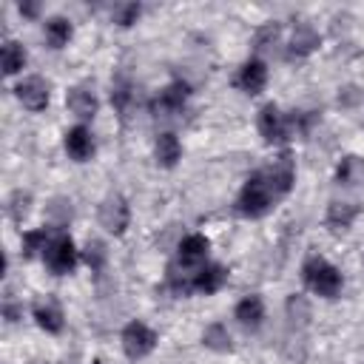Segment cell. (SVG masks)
Returning a JSON list of instances; mask_svg holds the SVG:
<instances>
[{"label":"cell","instance_id":"cell-28","mask_svg":"<svg viewBox=\"0 0 364 364\" xmlns=\"http://www.w3.org/2000/svg\"><path fill=\"white\" fill-rule=\"evenodd\" d=\"M40 11V6L37 3H20V14H26V17H34Z\"/></svg>","mask_w":364,"mask_h":364},{"label":"cell","instance_id":"cell-7","mask_svg":"<svg viewBox=\"0 0 364 364\" xmlns=\"http://www.w3.org/2000/svg\"><path fill=\"white\" fill-rule=\"evenodd\" d=\"M14 97L23 102V108L28 111H43L51 100V91H48V82L43 77H26L14 85Z\"/></svg>","mask_w":364,"mask_h":364},{"label":"cell","instance_id":"cell-11","mask_svg":"<svg viewBox=\"0 0 364 364\" xmlns=\"http://www.w3.org/2000/svg\"><path fill=\"white\" fill-rule=\"evenodd\" d=\"M264 173H267V179H270V185L276 188V193L279 196H287L290 193V188H293V179H296V165H293V156L284 151V154H279L267 168H262Z\"/></svg>","mask_w":364,"mask_h":364},{"label":"cell","instance_id":"cell-3","mask_svg":"<svg viewBox=\"0 0 364 364\" xmlns=\"http://www.w3.org/2000/svg\"><path fill=\"white\" fill-rule=\"evenodd\" d=\"M43 262L51 273L57 276H65L77 267V247H74V239L68 233H54L46 253H43Z\"/></svg>","mask_w":364,"mask_h":364},{"label":"cell","instance_id":"cell-19","mask_svg":"<svg viewBox=\"0 0 364 364\" xmlns=\"http://www.w3.org/2000/svg\"><path fill=\"white\" fill-rule=\"evenodd\" d=\"M71 23L65 17H48L46 26H43V34H46V43L51 48H63L68 40H71Z\"/></svg>","mask_w":364,"mask_h":364},{"label":"cell","instance_id":"cell-6","mask_svg":"<svg viewBox=\"0 0 364 364\" xmlns=\"http://www.w3.org/2000/svg\"><path fill=\"white\" fill-rule=\"evenodd\" d=\"M256 125H259V134H262V139H264L267 145L284 142V139H287V131H290L287 117H284V114L279 111V105H273V102H267V105L259 108Z\"/></svg>","mask_w":364,"mask_h":364},{"label":"cell","instance_id":"cell-24","mask_svg":"<svg viewBox=\"0 0 364 364\" xmlns=\"http://www.w3.org/2000/svg\"><path fill=\"white\" fill-rule=\"evenodd\" d=\"M48 242H51V233H48V228L26 230V233H23V256H26V259H31V256H37V253H46Z\"/></svg>","mask_w":364,"mask_h":364},{"label":"cell","instance_id":"cell-16","mask_svg":"<svg viewBox=\"0 0 364 364\" xmlns=\"http://www.w3.org/2000/svg\"><path fill=\"white\" fill-rule=\"evenodd\" d=\"M233 318L245 327V330H259L262 327V321H264V301L259 299V296H245V299H239L236 301V307H233Z\"/></svg>","mask_w":364,"mask_h":364},{"label":"cell","instance_id":"cell-23","mask_svg":"<svg viewBox=\"0 0 364 364\" xmlns=\"http://www.w3.org/2000/svg\"><path fill=\"white\" fill-rule=\"evenodd\" d=\"M23 65H26V48L17 40H6L3 43V71L11 77V74L23 71Z\"/></svg>","mask_w":364,"mask_h":364},{"label":"cell","instance_id":"cell-17","mask_svg":"<svg viewBox=\"0 0 364 364\" xmlns=\"http://www.w3.org/2000/svg\"><path fill=\"white\" fill-rule=\"evenodd\" d=\"M154 156H156V162H159L162 168H173V165L179 162L182 145H179V139H176L173 131H162V134L156 136V142H154Z\"/></svg>","mask_w":364,"mask_h":364},{"label":"cell","instance_id":"cell-18","mask_svg":"<svg viewBox=\"0 0 364 364\" xmlns=\"http://www.w3.org/2000/svg\"><path fill=\"white\" fill-rule=\"evenodd\" d=\"M358 213H361V208L355 202H330L327 205V225L333 230H347Z\"/></svg>","mask_w":364,"mask_h":364},{"label":"cell","instance_id":"cell-5","mask_svg":"<svg viewBox=\"0 0 364 364\" xmlns=\"http://www.w3.org/2000/svg\"><path fill=\"white\" fill-rule=\"evenodd\" d=\"M97 219H100V225H102L108 233H114V236L125 233V228H128V222H131V208H128L125 196L108 193V196L100 202Z\"/></svg>","mask_w":364,"mask_h":364},{"label":"cell","instance_id":"cell-15","mask_svg":"<svg viewBox=\"0 0 364 364\" xmlns=\"http://www.w3.org/2000/svg\"><path fill=\"white\" fill-rule=\"evenodd\" d=\"M65 105H68V111H71L77 119H94V114H97V108H100L97 94H94L91 88H85V85H74V88H68V94H65Z\"/></svg>","mask_w":364,"mask_h":364},{"label":"cell","instance_id":"cell-26","mask_svg":"<svg viewBox=\"0 0 364 364\" xmlns=\"http://www.w3.org/2000/svg\"><path fill=\"white\" fill-rule=\"evenodd\" d=\"M28 202H31V196H28V193H23V191H17V193L11 196L9 213H11V219H14V222H20V219L28 213Z\"/></svg>","mask_w":364,"mask_h":364},{"label":"cell","instance_id":"cell-29","mask_svg":"<svg viewBox=\"0 0 364 364\" xmlns=\"http://www.w3.org/2000/svg\"><path fill=\"white\" fill-rule=\"evenodd\" d=\"M94 364H100V361H94Z\"/></svg>","mask_w":364,"mask_h":364},{"label":"cell","instance_id":"cell-8","mask_svg":"<svg viewBox=\"0 0 364 364\" xmlns=\"http://www.w3.org/2000/svg\"><path fill=\"white\" fill-rule=\"evenodd\" d=\"M191 97V88L182 82V80H173L171 85H165L162 91H159V97L151 102V111L156 114V117H173V114H179L182 108H185V100Z\"/></svg>","mask_w":364,"mask_h":364},{"label":"cell","instance_id":"cell-4","mask_svg":"<svg viewBox=\"0 0 364 364\" xmlns=\"http://www.w3.org/2000/svg\"><path fill=\"white\" fill-rule=\"evenodd\" d=\"M119 341H122L125 355H128L131 361H139V358H145V355L154 353V347H156V333H154L145 321H128V324L122 327Z\"/></svg>","mask_w":364,"mask_h":364},{"label":"cell","instance_id":"cell-20","mask_svg":"<svg viewBox=\"0 0 364 364\" xmlns=\"http://www.w3.org/2000/svg\"><path fill=\"white\" fill-rule=\"evenodd\" d=\"M316 46H318V34H316L310 26H299V28L293 31V40H290V51H287V57H307Z\"/></svg>","mask_w":364,"mask_h":364},{"label":"cell","instance_id":"cell-1","mask_svg":"<svg viewBox=\"0 0 364 364\" xmlns=\"http://www.w3.org/2000/svg\"><path fill=\"white\" fill-rule=\"evenodd\" d=\"M279 199H282V196H279L276 188L270 185L267 173H264V171H256V173H250V176L245 179V185H242V191H239V196H236V210H239L242 216H247V219H259V216H264Z\"/></svg>","mask_w":364,"mask_h":364},{"label":"cell","instance_id":"cell-14","mask_svg":"<svg viewBox=\"0 0 364 364\" xmlns=\"http://www.w3.org/2000/svg\"><path fill=\"white\" fill-rule=\"evenodd\" d=\"M31 316H34L37 327H40V330H46V333H60V330H63V324H65L63 307H60V304H57V299H51V296L37 299V301H34V307H31Z\"/></svg>","mask_w":364,"mask_h":364},{"label":"cell","instance_id":"cell-27","mask_svg":"<svg viewBox=\"0 0 364 364\" xmlns=\"http://www.w3.org/2000/svg\"><path fill=\"white\" fill-rule=\"evenodd\" d=\"M85 262H88L94 270H100V267H102V262H105V250H102V245H100V242H91V245H88Z\"/></svg>","mask_w":364,"mask_h":364},{"label":"cell","instance_id":"cell-25","mask_svg":"<svg viewBox=\"0 0 364 364\" xmlns=\"http://www.w3.org/2000/svg\"><path fill=\"white\" fill-rule=\"evenodd\" d=\"M139 14H142V6H139V3H119V6L111 11V17H114L117 26H134V23L139 20Z\"/></svg>","mask_w":364,"mask_h":364},{"label":"cell","instance_id":"cell-12","mask_svg":"<svg viewBox=\"0 0 364 364\" xmlns=\"http://www.w3.org/2000/svg\"><path fill=\"white\" fill-rule=\"evenodd\" d=\"M208 250H210L208 236H202V233H188V236L179 242V247H176V264H179V267H196V264L202 267Z\"/></svg>","mask_w":364,"mask_h":364},{"label":"cell","instance_id":"cell-22","mask_svg":"<svg viewBox=\"0 0 364 364\" xmlns=\"http://www.w3.org/2000/svg\"><path fill=\"white\" fill-rule=\"evenodd\" d=\"M364 179V162L358 156H344L336 168V182L338 185H355Z\"/></svg>","mask_w":364,"mask_h":364},{"label":"cell","instance_id":"cell-2","mask_svg":"<svg viewBox=\"0 0 364 364\" xmlns=\"http://www.w3.org/2000/svg\"><path fill=\"white\" fill-rule=\"evenodd\" d=\"M301 279L307 284L310 293L321 296V299H336L344 287V276L336 264H330L324 256H307L301 264Z\"/></svg>","mask_w":364,"mask_h":364},{"label":"cell","instance_id":"cell-21","mask_svg":"<svg viewBox=\"0 0 364 364\" xmlns=\"http://www.w3.org/2000/svg\"><path fill=\"white\" fill-rule=\"evenodd\" d=\"M202 344L210 347V350H216V353H228V350L233 347V344H230V333H228V327H225L222 321H213V324L205 327Z\"/></svg>","mask_w":364,"mask_h":364},{"label":"cell","instance_id":"cell-13","mask_svg":"<svg viewBox=\"0 0 364 364\" xmlns=\"http://www.w3.org/2000/svg\"><path fill=\"white\" fill-rule=\"evenodd\" d=\"M225 282H228V267H222L216 262H208V264L193 270V293L213 296L225 287Z\"/></svg>","mask_w":364,"mask_h":364},{"label":"cell","instance_id":"cell-10","mask_svg":"<svg viewBox=\"0 0 364 364\" xmlns=\"http://www.w3.org/2000/svg\"><path fill=\"white\" fill-rule=\"evenodd\" d=\"M65 154L74 159V162H88L97 151V142H94V134L85 128V125H74L65 131Z\"/></svg>","mask_w":364,"mask_h":364},{"label":"cell","instance_id":"cell-9","mask_svg":"<svg viewBox=\"0 0 364 364\" xmlns=\"http://www.w3.org/2000/svg\"><path fill=\"white\" fill-rule=\"evenodd\" d=\"M264 85H267V65L262 60H256V57L253 60H245L242 68H239V74H236V88L242 94L256 97V94L264 91Z\"/></svg>","mask_w":364,"mask_h":364}]
</instances>
